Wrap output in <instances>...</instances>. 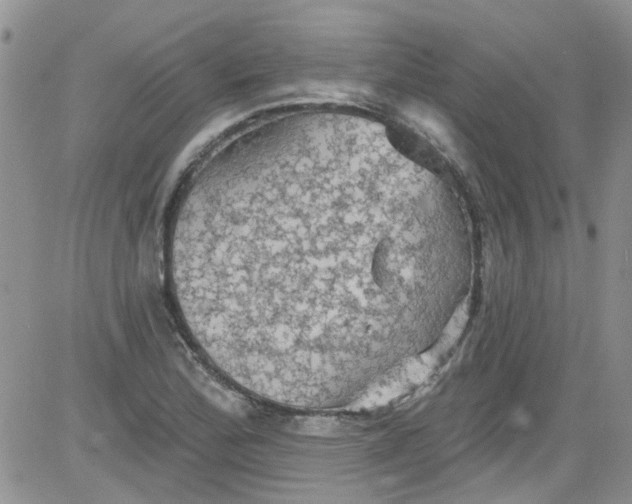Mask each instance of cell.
Here are the masks:
<instances>
[{"instance_id":"6da1fadb","label":"cell","mask_w":632,"mask_h":504,"mask_svg":"<svg viewBox=\"0 0 632 504\" xmlns=\"http://www.w3.org/2000/svg\"><path fill=\"white\" fill-rule=\"evenodd\" d=\"M405 177L351 150L296 153L236 174L198 250L249 312L344 362L388 336V310L432 244L406 226Z\"/></svg>"}]
</instances>
